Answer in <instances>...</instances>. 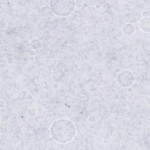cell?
I'll return each mask as SVG.
<instances>
[{"label": "cell", "mask_w": 150, "mask_h": 150, "mask_svg": "<svg viewBox=\"0 0 150 150\" xmlns=\"http://www.w3.org/2000/svg\"><path fill=\"white\" fill-rule=\"evenodd\" d=\"M49 132L53 140L57 143L65 144L73 140L77 130L72 121L62 118L53 122L50 127Z\"/></svg>", "instance_id": "1"}, {"label": "cell", "mask_w": 150, "mask_h": 150, "mask_svg": "<svg viewBox=\"0 0 150 150\" xmlns=\"http://www.w3.org/2000/svg\"><path fill=\"white\" fill-rule=\"evenodd\" d=\"M75 2L73 1H51L49 2V6L51 11L55 15L60 17L69 16L74 11Z\"/></svg>", "instance_id": "2"}, {"label": "cell", "mask_w": 150, "mask_h": 150, "mask_svg": "<svg viewBox=\"0 0 150 150\" xmlns=\"http://www.w3.org/2000/svg\"><path fill=\"white\" fill-rule=\"evenodd\" d=\"M117 81L120 86L128 87L131 86L134 81V76L132 73L128 70L121 71L118 76Z\"/></svg>", "instance_id": "3"}]
</instances>
